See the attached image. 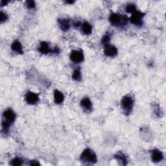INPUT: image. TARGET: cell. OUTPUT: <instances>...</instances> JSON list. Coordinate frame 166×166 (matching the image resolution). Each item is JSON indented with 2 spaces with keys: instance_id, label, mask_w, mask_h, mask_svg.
Here are the masks:
<instances>
[{
  "instance_id": "7",
  "label": "cell",
  "mask_w": 166,
  "mask_h": 166,
  "mask_svg": "<svg viewBox=\"0 0 166 166\" xmlns=\"http://www.w3.org/2000/svg\"><path fill=\"white\" fill-rule=\"evenodd\" d=\"M104 53L106 56L109 57H114L117 54V49L114 46L107 44L105 46Z\"/></svg>"
},
{
  "instance_id": "25",
  "label": "cell",
  "mask_w": 166,
  "mask_h": 166,
  "mask_svg": "<svg viewBox=\"0 0 166 166\" xmlns=\"http://www.w3.org/2000/svg\"><path fill=\"white\" fill-rule=\"evenodd\" d=\"M66 3H73V1H67Z\"/></svg>"
},
{
  "instance_id": "4",
  "label": "cell",
  "mask_w": 166,
  "mask_h": 166,
  "mask_svg": "<svg viewBox=\"0 0 166 166\" xmlns=\"http://www.w3.org/2000/svg\"><path fill=\"white\" fill-rule=\"evenodd\" d=\"M145 14L142 13L141 12L136 10L135 13H134L131 17L130 18V22L134 25L141 26L143 23V18Z\"/></svg>"
},
{
  "instance_id": "16",
  "label": "cell",
  "mask_w": 166,
  "mask_h": 166,
  "mask_svg": "<svg viewBox=\"0 0 166 166\" xmlns=\"http://www.w3.org/2000/svg\"><path fill=\"white\" fill-rule=\"evenodd\" d=\"M72 78L73 79L77 81H79L81 79V73L79 69H76L74 70L73 73L72 75Z\"/></svg>"
},
{
  "instance_id": "19",
  "label": "cell",
  "mask_w": 166,
  "mask_h": 166,
  "mask_svg": "<svg viewBox=\"0 0 166 166\" xmlns=\"http://www.w3.org/2000/svg\"><path fill=\"white\" fill-rule=\"evenodd\" d=\"M115 158L119 162L120 161V162H123V164H125L126 160V158H125V155H123V154L118 153L117 155H115Z\"/></svg>"
},
{
  "instance_id": "6",
  "label": "cell",
  "mask_w": 166,
  "mask_h": 166,
  "mask_svg": "<svg viewBox=\"0 0 166 166\" xmlns=\"http://www.w3.org/2000/svg\"><path fill=\"white\" fill-rule=\"evenodd\" d=\"M25 101L29 105H35L39 101V97L37 93L28 92L25 95Z\"/></svg>"
},
{
  "instance_id": "20",
  "label": "cell",
  "mask_w": 166,
  "mask_h": 166,
  "mask_svg": "<svg viewBox=\"0 0 166 166\" xmlns=\"http://www.w3.org/2000/svg\"><path fill=\"white\" fill-rule=\"evenodd\" d=\"M10 164L14 166L20 165L22 164V160L19 159V158H15V159H14L13 160L11 161Z\"/></svg>"
},
{
  "instance_id": "22",
  "label": "cell",
  "mask_w": 166,
  "mask_h": 166,
  "mask_svg": "<svg viewBox=\"0 0 166 166\" xmlns=\"http://www.w3.org/2000/svg\"><path fill=\"white\" fill-rule=\"evenodd\" d=\"M7 19V16L3 13V12H1V22H5Z\"/></svg>"
},
{
  "instance_id": "1",
  "label": "cell",
  "mask_w": 166,
  "mask_h": 166,
  "mask_svg": "<svg viewBox=\"0 0 166 166\" xmlns=\"http://www.w3.org/2000/svg\"><path fill=\"white\" fill-rule=\"evenodd\" d=\"M109 21L113 25L125 26L128 23L129 19L126 16L117 13H112L110 16Z\"/></svg>"
},
{
  "instance_id": "14",
  "label": "cell",
  "mask_w": 166,
  "mask_h": 166,
  "mask_svg": "<svg viewBox=\"0 0 166 166\" xmlns=\"http://www.w3.org/2000/svg\"><path fill=\"white\" fill-rule=\"evenodd\" d=\"M38 51L39 52L42 54H47L50 52L51 49L49 48L48 43L46 42H41L40 46H39Z\"/></svg>"
},
{
  "instance_id": "24",
  "label": "cell",
  "mask_w": 166,
  "mask_h": 166,
  "mask_svg": "<svg viewBox=\"0 0 166 166\" xmlns=\"http://www.w3.org/2000/svg\"><path fill=\"white\" fill-rule=\"evenodd\" d=\"M7 3H8V1H1V6L6 5Z\"/></svg>"
},
{
  "instance_id": "9",
  "label": "cell",
  "mask_w": 166,
  "mask_h": 166,
  "mask_svg": "<svg viewBox=\"0 0 166 166\" xmlns=\"http://www.w3.org/2000/svg\"><path fill=\"white\" fill-rule=\"evenodd\" d=\"M81 106L84 111L89 112L92 109V103L90 99L88 97L83 98L81 101Z\"/></svg>"
},
{
  "instance_id": "2",
  "label": "cell",
  "mask_w": 166,
  "mask_h": 166,
  "mask_svg": "<svg viewBox=\"0 0 166 166\" xmlns=\"http://www.w3.org/2000/svg\"><path fill=\"white\" fill-rule=\"evenodd\" d=\"M81 160L89 164H94L97 162V156L95 153L90 149H85L81 156Z\"/></svg>"
},
{
  "instance_id": "17",
  "label": "cell",
  "mask_w": 166,
  "mask_h": 166,
  "mask_svg": "<svg viewBox=\"0 0 166 166\" xmlns=\"http://www.w3.org/2000/svg\"><path fill=\"white\" fill-rule=\"evenodd\" d=\"M126 10L129 13L133 14L134 13H135L137 10L135 5H134V4H129V5L126 7Z\"/></svg>"
},
{
  "instance_id": "3",
  "label": "cell",
  "mask_w": 166,
  "mask_h": 166,
  "mask_svg": "<svg viewBox=\"0 0 166 166\" xmlns=\"http://www.w3.org/2000/svg\"><path fill=\"white\" fill-rule=\"evenodd\" d=\"M133 105L134 101L130 96H126L122 99L121 106L126 114H129L130 112L133 108Z\"/></svg>"
},
{
  "instance_id": "23",
  "label": "cell",
  "mask_w": 166,
  "mask_h": 166,
  "mask_svg": "<svg viewBox=\"0 0 166 166\" xmlns=\"http://www.w3.org/2000/svg\"><path fill=\"white\" fill-rule=\"evenodd\" d=\"M30 165H40V164H39L37 161L33 160V161H31Z\"/></svg>"
},
{
  "instance_id": "8",
  "label": "cell",
  "mask_w": 166,
  "mask_h": 166,
  "mask_svg": "<svg viewBox=\"0 0 166 166\" xmlns=\"http://www.w3.org/2000/svg\"><path fill=\"white\" fill-rule=\"evenodd\" d=\"M3 120L13 123L16 120V114L11 109H7L3 112Z\"/></svg>"
},
{
  "instance_id": "12",
  "label": "cell",
  "mask_w": 166,
  "mask_h": 166,
  "mask_svg": "<svg viewBox=\"0 0 166 166\" xmlns=\"http://www.w3.org/2000/svg\"><path fill=\"white\" fill-rule=\"evenodd\" d=\"M54 99H55V102H56L57 104H61L62 102L64 101V96L62 92L58 90H55L54 92Z\"/></svg>"
},
{
  "instance_id": "21",
  "label": "cell",
  "mask_w": 166,
  "mask_h": 166,
  "mask_svg": "<svg viewBox=\"0 0 166 166\" xmlns=\"http://www.w3.org/2000/svg\"><path fill=\"white\" fill-rule=\"evenodd\" d=\"M26 5H27V7L30 9H34L35 7V3L33 1H27L26 2Z\"/></svg>"
},
{
  "instance_id": "11",
  "label": "cell",
  "mask_w": 166,
  "mask_h": 166,
  "mask_svg": "<svg viewBox=\"0 0 166 166\" xmlns=\"http://www.w3.org/2000/svg\"><path fill=\"white\" fill-rule=\"evenodd\" d=\"M59 26H60L61 29L64 31H68L70 28V21L67 19H59L58 20Z\"/></svg>"
},
{
  "instance_id": "18",
  "label": "cell",
  "mask_w": 166,
  "mask_h": 166,
  "mask_svg": "<svg viewBox=\"0 0 166 166\" xmlns=\"http://www.w3.org/2000/svg\"><path fill=\"white\" fill-rule=\"evenodd\" d=\"M110 38H111V37H110V34H106L105 35V36H103V37H102V40H101V42H102V44H104L105 46L107 45V44H109V42L110 40Z\"/></svg>"
},
{
  "instance_id": "15",
  "label": "cell",
  "mask_w": 166,
  "mask_h": 166,
  "mask_svg": "<svg viewBox=\"0 0 166 166\" xmlns=\"http://www.w3.org/2000/svg\"><path fill=\"white\" fill-rule=\"evenodd\" d=\"M11 49L14 51H15V52H16L19 54L23 53V49H22V44L18 40H16L12 43Z\"/></svg>"
},
{
  "instance_id": "5",
  "label": "cell",
  "mask_w": 166,
  "mask_h": 166,
  "mask_svg": "<svg viewBox=\"0 0 166 166\" xmlns=\"http://www.w3.org/2000/svg\"><path fill=\"white\" fill-rule=\"evenodd\" d=\"M71 61L75 63H80L84 60V55L82 52L79 50H73L70 53Z\"/></svg>"
},
{
  "instance_id": "10",
  "label": "cell",
  "mask_w": 166,
  "mask_h": 166,
  "mask_svg": "<svg viewBox=\"0 0 166 166\" xmlns=\"http://www.w3.org/2000/svg\"><path fill=\"white\" fill-rule=\"evenodd\" d=\"M151 158L153 162H159L162 161L164 159L163 153L160 150L155 149L152 152Z\"/></svg>"
},
{
  "instance_id": "13",
  "label": "cell",
  "mask_w": 166,
  "mask_h": 166,
  "mask_svg": "<svg viewBox=\"0 0 166 166\" xmlns=\"http://www.w3.org/2000/svg\"><path fill=\"white\" fill-rule=\"evenodd\" d=\"M81 31L82 33H84L86 35H88L92 33V27L89 23L84 22L81 25Z\"/></svg>"
}]
</instances>
